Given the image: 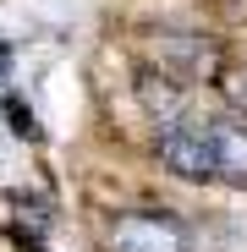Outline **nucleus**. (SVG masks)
<instances>
[{
    "mask_svg": "<svg viewBox=\"0 0 247 252\" xmlns=\"http://www.w3.org/2000/svg\"><path fill=\"white\" fill-rule=\"evenodd\" d=\"M99 252H192V230L171 208H127L105 225Z\"/></svg>",
    "mask_w": 247,
    "mask_h": 252,
    "instance_id": "f257e3e1",
    "label": "nucleus"
},
{
    "mask_svg": "<svg viewBox=\"0 0 247 252\" xmlns=\"http://www.w3.org/2000/svg\"><path fill=\"white\" fill-rule=\"evenodd\" d=\"M159 164L171 176L192 181V187L214 181V126L198 121V115H176L159 132Z\"/></svg>",
    "mask_w": 247,
    "mask_h": 252,
    "instance_id": "f03ea898",
    "label": "nucleus"
},
{
    "mask_svg": "<svg viewBox=\"0 0 247 252\" xmlns=\"http://www.w3.org/2000/svg\"><path fill=\"white\" fill-rule=\"evenodd\" d=\"M214 126V181L247 192V126L242 121H209Z\"/></svg>",
    "mask_w": 247,
    "mask_h": 252,
    "instance_id": "7ed1b4c3",
    "label": "nucleus"
},
{
    "mask_svg": "<svg viewBox=\"0 0 247 252\" xmlns=\"http://www.w3.org/2000/svg\"><path fill=\"white\" fill-rule=\"evenodd\" d=\"M225 99L236 104V115H247V66H236V71L225 77Z\"/></svg>",
    "mask_w": 247,
    "mask_h": 252,
    "instance_id": "20e7f679",
    "label": "nucleus"
},
{
    "mask_svg": "<svg viewBox=\"0 0 247 252\" xmlns=\"http://www.w3.org/2000/svg\"><path fill=\"white\" fill-rule=\"evenodd\" d=\"M22 247H28V252H44V247H38V241H22Z\"/></svg>",
    "mask_w": 247,
    "mask_h": 252,
    "instance_id": "39448f33",
    "label": "nucleus"
}]
</instances>
